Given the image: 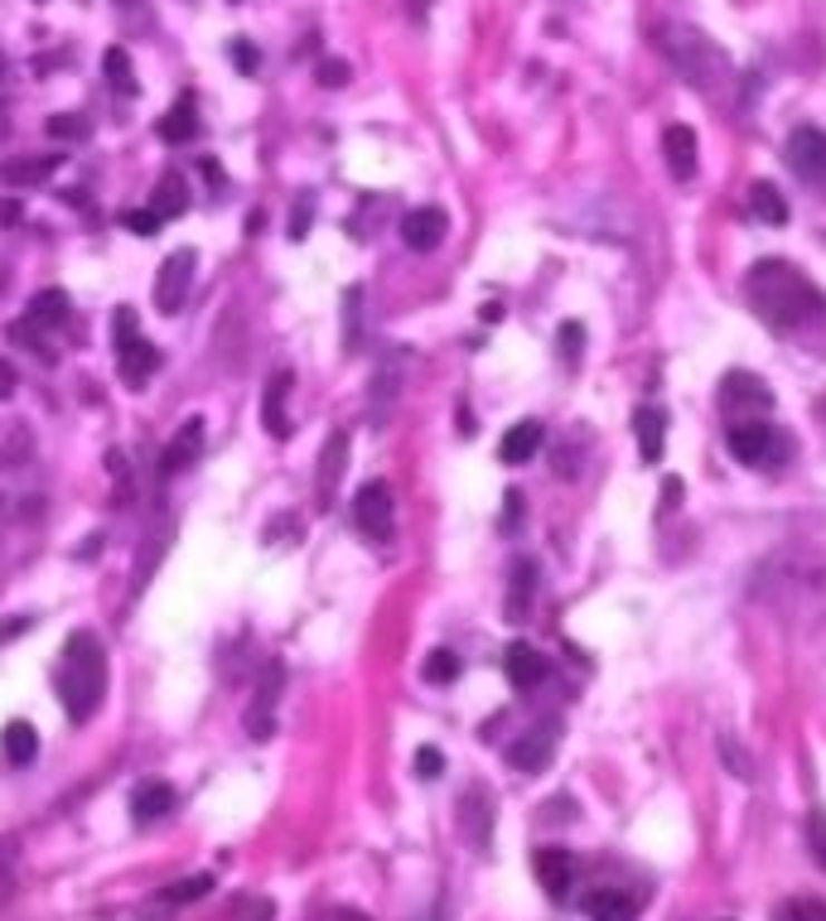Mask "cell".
Instances as JSON below:
<instances>
[{"instance_id":"1","label":"cell","mask_w":826,"mask_h":921,"mask_svg":"<svg viewBox=\"0 0 826 921\" xmlns=\"http://www.w3.org/2000/svg\"><path fill=\"white\" fill-rule=\"evenodd\" d=\"M745 290H749L754 314H759L768 329H778V333L817 324L822 310H826L822 290L812 285L797 266H788V261H759V266L749 271Z\"/></svg>"},{"instance_id":"2","label":"cell","mask_w":826,"mask_h":921,"mask_svg":"<svg viewBox=\"0 0 826 921\" xmlns=\"http://www.w3.org/2000/svg\"><path fill=\"white\" fill-rule=\"evenodd\" d=\"M58 695H64V714L72 724H87L107 699V651L93 633L68 637L64 666H58Z\"/></svg>"},{"instance_id":"3","label":"cell","mask_w":826,"mask_h":921,"mask_svg":"<svg viewBox=\"0 0 826 921\" xmlns=\"http://www.w3.org/2000/svg\"><path fill=\"white\" fill-rule=\"evenodd\" d=\"M658 49L662 58L672 63L681 78H687L696 92H706V97H716L725 92V87L735 82V68H730V58H725V49H716L701 29H691V25H662L658 29Z\"/></svg>"},{"instance_id":"4","label":"cell","mask_w":826,"mask_h":921,"mask_svg":"<svg viewBox=\"0 0 826 921\" xmlns=\"http://www.w3.org/2000/svg\"><path fill=\"white\" fill-rule=\"evenodd\" d=\"M725 444H730V454L749 468H774L793 454V440L788 434H778L768 420H735L730 434H725Z\"/></svg>"},{"instance_id":"5","label":"cell","mask_w":826,"mask_h":921,"mask_svg":"<svg viewBox=\"0 0 826 921\" xmlns=\"http://www.w3.org/2000/svg\"><path fill=\"white\" fill-rule=\"evenodd\" d=\"M194 271H198L194 246H179V252H169L165 261H159V271H155V310L159 314L184 310L188 290H194Z\"/></svg>"},{"instance_id":"6","label":"cell","mask_w":826,"mask_h":921,"mask_svg":"<svg viewBox=\"0 0 826 921\" xmlns=\"http://www.w3.org/2000/svg\"><path fill=\"white\" fill-rule=\"evenodd\" d=\"M353 526L368 540H391V526H397V497H391V488L382 478L362 482V488L353 492Z\"/></svg>"},{"instance_id":"7","label":"cell","mask_w":826,"mask_h":921,"mask_svg":"<svg viewBox=\"0 0 826 921\" xmlns=\"http://www.w3.org/2000/svg\"><path fill=\"white\" fill-rule=\"evenodd\" d=\"M281 685H285V666L281 662L261 666L256 695H252V705H246V734H252L256 743H266L275 734V699H281Z\"/></svg>"},{"instance_id":"8","label":"cell","mask_w":826,"mask_h":921,"mask_svg":"<svg viewBox=\"0 0 826 921\" xmlns=\"http://www.w3.org/2000/svg\"><path fill=\"white\" fill-rule=\"evenodd\" d=\"M556 738H561V724H556V719L527 728V734H522L513 748H507V767L522 772V777H536V772H546L551 753H556Z\"/></svg>"},{"instance_id":"9","label":"cell","mask_w":826,"mask_h":921,"mask_svg":"<svg viewBox=\"0 0 826 921\" xmlns=\"http://www.w3.org/2000/svg\"><path fill=\"white\" fill-rule=\"evenodd\" d=\"M348 449H353L348 430H333L329 440H324V449H319V478H314V507H319V511H329L333 497H339V478H343V468H348Z\"/></svg>"},{"instance_id":"10","label":"cell","mask_w":826,"mask_h":921,"mask_svg":"<svg viewBox=\"0 0 826 921\" xmlns=\"http://www.w3.org/2000/svg\"><path fill=\"white\" fill-rule=\"evenodd\" d=\"M788 165H793V174H803L807 184H826V130L797 126L788 136Z\"/></svg>"},{"instance_id":"11","label":"cell","mask_w":826,"mask_h":921,"mask_svg":"<svg viewBox=\"0 0 826 921\" xmlns=\"http://www.w3.org/2000/svg\"><path fill=\"white\" fill-rule=\"evenodd\" d=\"M532 869H536V883L546 888L551 902L571 898V888H575V854H571V850H561V844H546V850H536Z\"/></svg>"},{"instance_id":"12","label":"cell","mask_w":826,"mask_h":921,"mask_svg":"<svg viewBox=\"0 0 826 921\" xmlns=\"http://www.w3.org/2000/svg\"><path fill=\"white\" fill-rule=\"evenodd\" d=\"M290 386H295V372L281 368L266 382V396H261V425H266V434H275V440H290Z\"/></svg>"},{"instance_id":"13","label":"cell","mask_w":826,"mask_h":921,"mask_svg":"<svg viewBox=\"0 0 826 921\" xmlns=\"http://www.w3.org/2000/svg\"><path fill=\"white\" fill-rule=\"evenodd\" d=\"M198 454H203V420H198V415H188V420H179L174 440L165 444V454H159V473H165V478L184 473V468L194 463Z\"/></svg>"},{"instance_id":"14","label":"cell","mask_w":826,"mask_h":921,"mask_svg":"<svg viewBox=\"0 0 826 921\" xmlns=\"http://www.w3.org/2000/svg\"><path fill=\"white\" fill-rule=\"evenodd\" d=\"M445 232H449V217L440 208H411L401 217V242L411 252H435L445 242Z\"/></svg>"},{"instance_id":"15","label":"cell","mask_w":826,"mask_h":921,"mask_svg":"<svg viewBox=\"0 0 826 921\" xmlns=\"http://www.w3.org/2000/svg\"><path fill=\"white\" fill-rule=\"evenodd\" d=\"M174 806H179V796H174L169 782H140L136 792H130V821H136V825L165 821Z\"/></svg>"},{"instance_id":"16","label":"cell","mask_w":826,"mask_h":921,"mask_svg":"<svg viewBox=\"0 0 826 921\" xmlns=\"http://www.w3.org/2000/svg\"><path fill=\"white\" fill-rule=\"evenodd\" d=\"M58 165H64V155H14L0 165V184L6 188H35L43 184L49 174H58Z\"/></svg>"},{"instance_id":"17","label":"cell","mask_w":826,"mask_h":921,"mask_svg":"<svg viewBox=\"0 0 826 921\" xmlns=\"http://www.w3.org/2000/svg\"><path fill=\"white\" fill-rule=\"evenodd\" d=\"M662 155H667V174L672 179H696V130L691 126H667L662 130Z\"/></svg>"},{"instance_id":"18","label":"cell","mask_w":826,"mask_h":921,"mask_svg":"<svg viewBox=\"0 0 826 921\" xmlns=\"http://www.w3.org/2000/svg\"><path fill=\"white\" fill-rule=\"evenodd\" d=\"M503 670H507V680L517 685V690H536V685L546 680V656L527 647V641H513L503 656Z\"/></svg>"},{"instance_id":"19","label":"cell","mask_w":826,"mask_h":921,"mask_svg":"<svg viewBox=\"0 0 826 921\" xmlns=\"http://www.w3.org/2000/svg\"><path fill=\"white\" fill-rule=\"evenodd\" d=\"M633 440H638L643 463H662V449H667V411L662 405H643V411L633 415Z\"/></svg>"},{"instance_id":"20","label":"cell","mask_w":826,"mask_h":921,"mask_svg":"<svg viewBox=\"0 0 826 921\" xmlns=\"http://www.w3.org/2000/svg\"><path fill=\"white\" fill-rule=\"evenodd\" d=\"M542 440H546L542 420H517V425H507V434L498 440V459L507 468H517V463H527L536 449H542Z\"/></svg>"},{"instance_id":"21","label":"cell","mask_w":826,"mask_h":921,"mask_svg":"<svg viewBox=\"0 0 826 921\" xmlns=\"http://www.w3.org/2000/svg\"><path fill=\"white\" fill-rule=\"evenodd\" d=\"M116 368H122V382L126 386H145L155 376L159 368V353H155V343H145V339H130L126 347H116Z\"/></svg>"},{"instance_id":"22","label":"cell","mask_w":826,"mask_h":921,"mask_svg":"<svg viewBox=\"0 0 826 921\" xmlns=\"http://www.w3.org/2000/svg\"><path fill=\"white\" fill-rule=\"evenodd\" d=\"M580 912L590 921H638V902L629 893H619V888H594L580 902Z\"/></svg>"},{"instance_id":"23","label":"cell","mask_w":826,"mask_h":921,"mask_svg":"<svg viewBox=\"0 0 826 921\" xmlns=\"http://www.w3.org/2000/svg\"><path fill=\"white\" fill-rule=\"evenodd\" d=\"M0 753H6L10 767H29L39 757V728L29 719H10L0 728Z\"/></svg>"},{"instance_id":"24","label":"cell","mask_w":826,"mask_h":921,"mask_svg":"<svg viewBox=\"0 0 826 921\" xmlns=\"http://www.w3.org/2000/svg\"><path fill=\"white\" fill-rule=\"evenodd\" d=\"M720 401H725V411H739V405H759V411H768L774 405V391H768L759 376H745V372H730L725 376V386H720Z\"/></svg>"},{"instance_id":"25","label":"cell","mask_w":826,"mask_h":921,"mask_svg":"<svg viewBox=\"0 0 826 921\" xmlns=\"http://www.w3.org/2000/svg\"><path fill=\"white\" fill-rule=\"evenodd\" d=\"M194 136H198V107H194V97H179L165 116H159V140H165V145H188Z\"/></svg>"},{"instance_id":"26","label":"cell","mask_w":826,"mask_h":921,"mask_svg":"<svg viewBox=\"0 0 826 921\" xmlns=\"http://www.w3.org/2000/svg\"><path fill=\"white\" fill-rule=\"evenodd\" d=\"M150 208L165 217V223H169V217H179V213H188V179H184V174H165V179L155 184Z\"/></svg>"},{"instance_id":"27","label":"cell","mask_w":826,"mask_h":921,"mask_svg":"<svg viewBox=\"0 0 826 921\" xmlns=\"http://www.w3.org/2000/svg\"><path fill=\"white\" fill-rule=\"evenodd\" d=\"M532 594H536V565H532V560H517V565H513V584H507V618L522 623V613H527Z\"/></svg>"},{"instance_id":"28","label":"cell","mask_w":826,"mask_h":921,"mask_svg":"<svg viewBox=\"0 0 826 921\" xmlns=\"http://www.w3.org/2000/svg\"><path fill=\"white\" fill-rule=\"evenodd\" d=\"M29 324L35 329H58V324H68V295L64 290H43V295L29 300Z\"/></svg>"},{"instance_id":"29","label":"cell","mask_w":826,"mask_h":921,"mask_svg":"<svg viewBox=\"0 0 826 921\" xmlns=\"http://www.w3.org/2000/svg\"><path fill=\"white\" fill-rule=\"evenodd\" d=\"M749 208H754V217H759V223H768V227H783L788 223V203H783V194L768 179H759L749 188Z\"/></svg>"},{"instance_id":"30","label":"cell","mask_w":826,"mask_h":921,"mask_svg":"<svg viewBox=\"0 0 826 921\" xmlns=\"http://www.w3.org/2000/svg\"><path fill=\"white\" fill-rule=\"evenodd\" d=\"M101 72H107V82L122 97H136V68H130V53L122 49V43H111V49L101 53Z\"/></svg>"},{"instance_id":"31","label":"cell","mask_w":826,"mask_h":921,"mask_svg":"<svg viewBox=\"0 0 826 921\" xmlns=\"http://www.w3.org/2000/svg\"><path fill=\"white\" fill-rule=\"evenodd\" d=\"M343 347L358 353L362 347V285H353L343 295Z\"/></svg>"},{"instance_id":"32","label":"cell","mask_w":826,"mask_h":921,"mask_svg":"<svg viewBox=\"0 0 826 921\" xmlns=\"http://www.w3.org/2000/svg\"><path fill=\"white\" fill-rule=\"evenodd\" d=\"M227 921H275V902L261 893H237L227 908Z\"/></svg>"},{"instance_id":"33","label":"cell","mask_w":826,"mask_h":921,"mask_svg":"<svg viewBox=\"0 0 826 921\" xmlns=\"http://www.w3.org/2000/svg\"><path fill=\"white\" fill-rule=\"evenodd\" d=\"M213 893V873H188V879H174L169 888H165V902H198V898H208Z\"/></svg>"},{"instance_id":"34","label":"cell","mask_w":826,"mask_h":921,"mask_svg":"<svg viewBox=\"0 0 826 921\" xmlns=\"http://www.w3.org/2000/svg\"><path fill=\"white\" fill-rule=\"evenodd\" d=\"M420 676H426L430 685H449V680L459 676V656H455V651H445V647H440V651H430V656H426V666H420Z\"/></svg>"},{"instance_id":"35","label":"cell","mask_w":826,"mask_h":921,"mask_svg":"<svg viewBox=\"0 0 826 921\" xmlns=\"http://www.w3.org/2000/svg\"><path fill=\"white\" fill-rule=\"evenodd\" d=\"M87 116H78V111H58V116H49V136L54 140H82L87 136Z\"/></svg>"},{"instance_id":"36","label":"cell","mask_w":826,"mask_h":921,"mask_svg":"<svg viewBox=\"0 0 826 921\" xmlns=\"http://www.w3.org/2000/svg\"><path fill=\"white\" fill-rule=\"evenodd\" d=\"M778 921H826V902H817V898H797V902H788V908L778 912Z\"/></svg>"},{"instance_id":"37","label":"cell","mask_w":826,"mask_h":921,"mask_svg":"<svg viewBox=\"0 0 826 921\" xmlns=\"http://www.w3.org/2000/svg\"><path fill=\"white\" fill-rule=\"evenodd\" d=\"M556 347H561V357L575 368V362H580V347H585V329H580V324H561Z\"/></svg>"},{"instance_id":"38","label":"cell","mask_w":826,"mask_h":921,"mask_svg":"<svg viewBox=\"0 0 826 921\" xmlns=\"http://www.w3.org/2000/svg\"><path fill=\"white\" fill-rule=\"evenodd\" d=\"M314 78H319V87H329V92H333V87H343L348 78H353V68H348L343 58H324V63L314 68Z\"/></svg>"},{"instance_id":"39","label":"cell","mask_w":826,"mask_h":921,"mask_svg":"<svg viewBox=\"0 0 826 921\" xmlns=\"http://www.w3.org/2000/svg\"><path fill=\"white\" fill-rule=\"evenodd\" d=\"M122 223H126L130 232H136V237H155V232H159V223H165V217H159L155 208H130V213L122 217Z\"/></svg>"},{"instance_id":"40","label":"cell","mask_w":826,"mask_h":921,"mask_svg":"<svg viewBox=\"0 0 826 921\" xmlns=\"http://www.w3.org/2000/svg\"><path fill=\"white\" fill-rule=\"evenodd\" d=\"M130 339H140V333H136V310H126V304H122L116 319H111V347H126Z\"/></svg>"},{"instance_id":"41","label":"cell","mask_w":826,"mask_h":921,"mask_svg":"<svg viewBox=\"0 0 826 921\" xmlns=\"http://www.w3.org/2000/svg\"><path fill=\"white\" fill-rule=\"evenodd\" d=\"M440 772H445V753H440V748H416V777L435 782Z\"/></svg>"},{"instance_id":"42","label":"cell","mask_w":826,"mask_h":921,"mask_svg":"<svg viewBox=\"0 0 826 921\" xmlns=\"http://www.w3.org/2000/svg\"><path fill=\"white\" fill-rule=\"evenodd\" d=\"M314 223V208L310 198H295V208H290V242H304V232Z\"/></svg>"},{"instance_id":"43","label":"cell","mask_w":826,"mask_h":921,"mask_svg":"<svg viewBox=\"0 0 826 921\" xmlns=\"http://www.w3.org/2000/svg\"><path fill=\"white\" fill-rule=\"evenodd\" d=\"M14 893V844H0V902Z\"/></svg>"},{"instance_id":"44","label":"cell","mask_w":826,"mask_h":921,"mask_svg":"<svg viewBox=\"0 0 826 921\" xmlns=\"http://www.w3.org/2000/svg\"><path fill=\"white\" fill-rule=\"evenodd\" d=\"M107 473H111V482H116V488H122V502H126V497H130V468H126V459L116 454V449L107 454Z\"/></svg>"},{"instance_id":"45","label":"cell","mask_w":826,"mask_h":921,"mask_svg":"<svg viewBox=\"0 0 826 921\" xmlns=\"http://www.w3.org/2000/svg\"><path fill=\"white\" fill-rule=\"evenodd\" d=\"M20 217H25V203H20V198H14V194L0 198V227H14Z\"/></svg>"},{"instance_id":"46","label":"cell","mask_w":826,"mask_h":921,"mask_svg":"<svg viewBox=\"0 0 826 921\" xmlns=\"http://www.w3.org/2000/svg\"><path fill=\"white\" fill-rule=\"evenodd\" d=\"M232 58H237V68L246 72V78H252V72H256V49H252V43H246V39L232 43Z\"/></svg>"},{"instance_id":"47","label":"cell","mask_w":826,"mask_h":921,"mask_svg":"<svg viewBox=\"0 0 826 921\" xmlns=\"http://www.w3.org/2000/svg\"><path fill=\"white\" fill-rule=\"evenodd\" d=\"M14 386H20V372H14V362L0 357V401L14 396Z\"/></svg>"},{"instance_id":"48","label":"cell","mask_w":826,"mask_h":921,"mask_svg":"<svg viewBox=\"0 0 826 921\" xmlns=\"http://www.w3.org/2000/svg\"><path fill=\"white\" fill-rule=\"evenodd\" d=\"M314 921H368V917L353 912V908H329V912H319Z\"/></svg>"},{"instance_id":"49","label":"cell","mask_w":826,"mask_h":921,"mask_svg":"<svg viewBox=\"0 0 826 921\" xmlns=\"http://www.w3.org/2000/svg\"><path fill=\"white\" fill-rule=\"evenodd\" d=\"M672 502H681V478H667V482H662V511H672Z\"/></svg>"},{"instance_id":"50","label":"cell","mask_w":826,"mask_h":921,"mask_svg":"<svg viewBox=\"0 0 826 921\" xmlns=\"http://www.w3.org/2000/svg\"><path fill=\"white\" fill-rule=\"evenodd\" d=\"M430 10H435V0H406V14H411V20H416V25H420V20H426V14H430Z\"/></svg>"},{"instance_id":"51","label":"cell","mask_w":826,"mask_h":921,"mask_svg":"<svg viewBox=\"0 0 826 921\" xmlns=\"http://www.w3.org/2000/svg\"><path fill=\"white\" fill-rule=\"evenodd\" d=\"M822 864H826V844H822Z\"/></svg>"},{"instance_id":"52","label":"cell","mask_w":826,"mask_h":921,"mask_svg":"<svg viewBox=\"0 0 826 921\" xmlns=\"http://www.w3.org/2000/svg\"><path fill=\"white\" fill-rule=\"evenodd\" d=\"M232 6H237V0H232Z\"/></svg>"}]
</instances>
